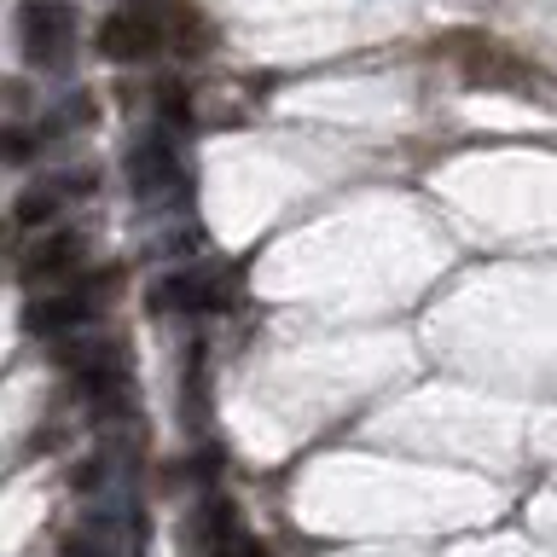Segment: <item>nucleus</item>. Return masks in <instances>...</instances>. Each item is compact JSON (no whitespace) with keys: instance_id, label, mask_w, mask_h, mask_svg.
Returning <instances> with one entry per match:
<instances>
[{"instance_id":"nucleus-5","label":"nucleus","mask_w":557,"mask_h":557,"mask_svg":"<svg viewBox=\"0 0 557 557\" xmlns=\"http://www.w3.org/2000/svg\"><path fill=\"white\" fill-rule=\"evenodd\" d=\"M76 261H82V238H76V233H41V238L24 250V261H17V268H24V278H35V285H41V278H47V285H59V278L76 268Z\"/></svg>"},{"instance_id":"nucleus-6","label":"nucleus","mask_w":557,"mask_h":557,"mask_svg":"<svg viewBox=\"0 0 557 557\" xmlns=\"http://www.w3.org/2000/svg\"><path fill=\"white\" fill-rule=\"evenodd\" d=\"M209 302H215V290H209L203 273H169L157 285V308H209Z\"/></svg>"},{"instance_id":"nucleus-2","label":"nucleus","mask_w":557,"mask_h":557,"mask_svg":"<svg viewBox=\"0 0 557 557\" xmlns=\"http://www.w3.org/2000/svg\"><path fill=\"white\" fill-rule=\"evenodd\" d=\"M128 181H134V198H146V203L169 198V191L181 186V157H174L169 139H157V134L139 139L128 151Z\"/></svg>"},{"instance_id":"nucleus-7","label":"nucleus","mask_w":557,"mask_h":557,"mask_svg":"<svg viewBox=\"0 0 557 557\" xmlns=\"http://www.w3.org/2000/svg\"><path fill=\"white\" fill-rule=\"evenodd\" d=\"M59 203H64V191H47V186L24 191V198H17V209H12L17 233H35V226H47L52 215H59Z\"/></svg>"},{"instance_id":"nucleus-1","label":"nucleus","mask_w":557,"mask_h":557,"mask_svg":"<svg viewBox=\"0 0 557 557\" xmlns=\"http://www.w3.org/2000/svg\"><path fill=\"white\" fill-rule=\"evenodd\" d=\"M17 41H24L29 64L41 70H64L70 52H76V12L64 0H29L17 12Z\"/></svg>"},{"instance_id":"nucleus-4","label":"nucleus","mask_w":557,"mask_h":557,"mask_svg":"<svg viewBox=\"0 0 557 557\" xmlns=\"http://www.w3.org/2000/svg\"><path fill=\"white\" fill-rule=\"evenodd\" d=\"M29 331H47V337H59V331H82L94 325V296L76 290V285H47V296H35V302L24 308Z\"/></svg>"},{"instance_id":"nucleus-3","label":"nucleus","mask_w":557,"mask_h":557,"mask_svg":"<svg viewBox=\"0 0 557 557\" xmlns=\"http://www.w3.org/2000/svg\"><path fill=\"white\" fill-rule=\"evenodd\" d=\"M163 47V29H157V17L146 12H111L99 24V52L104 59H116V64H134V59H151V52Z\"/></svg>"}]
</instances>
